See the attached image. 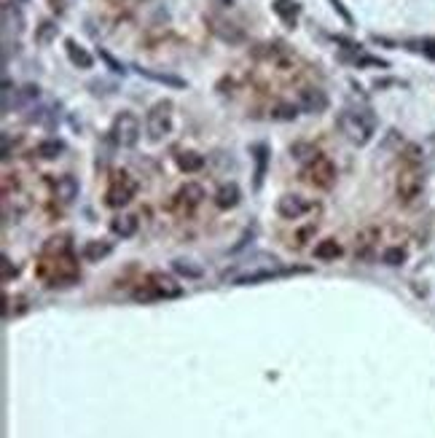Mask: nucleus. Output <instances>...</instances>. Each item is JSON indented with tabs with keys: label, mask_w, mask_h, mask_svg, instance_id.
Here are the masks:
<instances>
[{
	"label": "nucleus",
	"mask_w": 435,
	"mask_h": 438,
	"mask_svg": "<svg viewBox=\"0 0 435 438\" xmlns=\"http://www.w3.org/2000/svg\"><path fill=\"white\" fill-rule=\"evenodd\" d=\"M339 129L355 146H365L376 132V119L371 110H344L339 116Z\"/></svg>",
	"instance_id": "nucleus-1"
},
{
	"label": "nucleus",
	"mask_w": 435,
	"mask_h": 438,
	"mask_svg": "<svg viewBox=\"0 0 435 438\" xmlns=\"http://www.w3.org/2000/svg\"><path fill=\"white\" fill-rule=\"evenodd\" d=\"M172 103L169 100H159L156 105L148 110V116H145V135L148 140L153 143H159V140H164L169 132H172Z\"/></svg>",
	"instance_id": "nucleus-2"
},
{
	"label": "nucleus",
	"mask_w": 435,
	"mask_h": 438,
	"mask_svg": "<svg viewBox=\"0 0 435 438\" xmlns=\"http://www.w3.org/2000/svg\"><path fill=\"white\" fill-rule=\"evenodd\" d=\"M424 188V175H422L420 165H405L398 172V181H395V194L403 205H411L414 199L422 194Z\"/></svg>",
	"instance_id": "nucleus-3"
},
{
	"label": "nucleus",
	"mask_w": 435,
	"mask_h": 438,
	"mask_svg": "<svg viewBox=\"0 0 435 438\" xmlns=\"http://www.w3.org/2000/svg\"><path fill=\"white\" fill-rule=\"evenodd\" d=\"M137 194V181L126 172V169H121L116 172L113 178H110V186H108L105 191V202L108 207H124V205H129Z\"/></svg>",
	"instance_id": "nucleus-4"
},
{
	"label": "nucleus",
	"mask_w": 435,
	"mask_h": 438,
	"mask_svg": "<svg viewBox=\"0 0 435 438\" xmlns=\"http://www.w3.org/2000/svg\"><path fill=\"white\" fill-rule=\"evenodd\" d=\"M110 135H113L116 146H121V148H135L137 140H140V121H137L135 113L121 110L119 116L113 119Z\"/></svg>",
	"instance_id": "nucleus-5"
},
{
	"label": "nucleus",
	"mask_w": 435,
	"mask_h": 438,
	"mask_svg": "<svg viewBox=\"0 0 435 438\" xmlns=\"http://www.w3.org/2000/svg\"><path fill=\"white\" fill-rule=\"evenodd\" d=\"M304 181L309 183V186H315V188H330L333 183H336V165L330 162L328 156H315L306 169H304Z\"/></svg>",
	"instance_id": "nucleus-6"
},
{
	"label": "nucleus",
	"mask_w": 435,
	"mask_h": 438,
	"mask_svg": "<svg viewBox=\"0 0 435 438\" xmlns=\"http://www.w3.org/2000/svg\"><path fill=\"white\" fill-rule=\"evenodd\" d=\"M183 293V288L172 280V277H164V274H150L148 283H145V290L137 293V299H178Z\"/></svg>",
	"instance_id": "nucleus-7"
},
{
	"label": "nucleus",
	"mask_w": 435,
	"mask_h": 438,
	"mask_svg": "<svg viewBox=\"0 0 435 438\" xmlns=\"http://www.w3.org/2000/svg\"><path fill=\"white\" fill-rule=\"evenodd\" d=\"M202 199H204V188L199 183H186V186H181V191L175 194V199H172V207L188 215V212L202 205Z\"/></svg>",
	"instance_id": "nucleus-8"
},
{
	"label": "nucleus",
	"mask_w": 435,
	"mask_h": 438,
	"mask_svg": "<svg viewBox=\"0 0 435 438\" xmlns=\"http://www.w3.org/2000/svg\"><path fill=\"white\" fill-rule=\"evenodd\" d=\"M309 210H312V205L304 197H299V194H285V197H280V202H277V212L285 221H299L301 215H306Z\"/></svg>",
	"instance_id": "nucleus-9"
},
{
	"label": "nucleus",
	"mask_w": 435,
	"mask_h": 438,
	"mask_svg": "<svg viewBox=\"0 0 435 438\" xmlns=\"http://www.w3.org/2000/svg\"><path fill=\"white\" fill-rule=\"evenodd\" d=\"M299 108L304 113H323L325 108H328V94L323 89H315V86H309V89H301L299 91Z\"/></svg>",
	"instance_id": "nucleus-10"
},
{
	"label": "nucleus",
	"mask_w": 435,
	"mask_h": 438,
	"mask_svg": "<svg viewBox=\"0 0 435 438\" xmlns=\"http://www.w3.org/2000/svg\"><path fill=\"white\" fill-rule=\"evenodd\" d=\"M3 27H6V35L11 30H14L16 35L25 30V16L19 11V3H11V0L3 3Z\"/></svg>",
	"instance_id": "nucleus-11"
},
{
	"label": "nucleus",
	"mask_w": 435,
	"mask_h": 438,
	"mask_svg": "<svg viewBox=\"0 0 435 438\" xmlns=\"http://www.w3.org/2000/svg\"><path fill=\"white\" fill-rule=\"evenodd\" d=\"M51 186H54V197L60 199L62 205H70L78 197V181H75L73 175H60Z\"/></svg>",
	"instance_id": "nucleus-12"
},
{
	"label": "nucleus",
	"mask_w": 435,
	"mask_h": 438,
	"mask_svg": "<svg viewBox=\"0 0 435 438\" xmlns=\"http://www.w3.org/2000/svg\"><path fill=\"white\" fill-rule=\"evenodd\" d=\"M240 186L237 183H223L221 188H218V194H215V205L221 207V210H231V207H237L240 205Z\"/></svg>",
	"instance_id": "nucleus-13"
},
{
	"label": "nucleus",
	"mask_w": 435,
	"mask_h": 438,
	"mask_svg": "<svg viewBox=\"0 0 435 438\" xmlns=\"http://www.w3.org/2000/svg\"><path fill=\"white\" fill-rule=\"evenodd\" d=\"M65 51H67L70 62H73V65H78V67H84V70H89L91 65H94V60H91L89 51H86L84 46L75 44L73 38H67V41H65Z\"/></svg>",
	"instance_id": "nucleus-14"
},
{
	"label": "nucleus",
	"mask_w": 435,
	"mask_h": 438,
	"mask_svg": "<svg viewBox=\"0 0 435 438\" xmlns=\"http://www.w3.org/2000/svg\"><path fill=\"white\" fill-rule=\"evenodd\" d=\"M135 70L140 76L156 81V84H167V86H175V89H183V86H186V78L172 76V73H156V70H148V67H135Z\"/></svg>",
	"instance_id": "nucleus-15"
},
{
	"label": "nucleus",
	"mask_w": 435,
	"mask_h": 438,
	"mask_svg": "<svg viewBox=\"0 0 435 438\" xmlns=\"http://www.w3.org/2000/svg\"><path fill=\"white\" fill-rule=\"evenodd\" d=\"M274 14L280 16L285 25H296V16H299V3L296 0H274Z\"/></svg>",
	"instance_id": "nucleus-16"
},
{
	"label": "nucleus",
	"mask_w": 435,
	"mask_h": 438,
	"mask_svg": "<svg viewBox=\"0 0 435 438\" xmlns=\"http://www.w3.org/2000/svg\"><path fill=\"white\" fill-rule=\"evenodd\" d=\"M342 256V245L336 240H323L315 245V258L317 261H336Z\"/></svg>",
	"instance_id": "nucleus-17"
},
{
	"label": "nucleus",
	"mask_w": 435,
	"mask_h": 438,
	"mask_svg": "<svg viewBox=\"0 0 435 438\" xmlns=\"http://www.w3.org/2000/svg\"><path fill=\"white\" fill-rule=\"evenodd\" d=\"M212 25V32H218L223 41L228 44H240L242 41V30H234V25L231 22H223V19H210Z\"/></svg>",
	"instance_id": "nucleus-18"
},
{
	"label": "nucleus",
	"mask_w": 435,
	"mask_h": 438,
	"mask_svg": "<svg viewBox=\"0 0 435 438\" xmlns=\"http://www.w3.org/2000/svg\"><path fill=\"white\" fill-rule=\"evenodd\" d=\"M62 151H65V143H62V140H57V137L41 140V143H38V148H35V153H38L41 159H57Z\"/></svg>",
	"instance_id": "nucleus-19"
},
{
	"label": "nucleus",
	"mask_w": 435,
	"mask_h": 438,
	"mask_svg": "<svg viewBox=\"0 0 435 438\" xmlns=\"http://www.w3.org/2000/svg\"><path fill=\"white\" fill-rule=\"evenodd\" d=\"M178 167L183 172H199L204 167V156H199L196 151H181L178 153Z\"/></svg>",
	"instance_id": "nucleus-20"
},
{
	"label": "nucleus",
	"mask_w": 435,
	"mask_h": 438,
	"mask_svg": "<svg viewBox=\"0 0 435 438\" xmlns=\"http://www.w3.org/2000/svg\"><path fill=\"white\" fill-rule=\"evenodd\" d=\"M110 228L119 234V237H135L137 231V218L135 215H121V218H113Z\"/></svg>",
	"instance_id": "nucleus-21"
},
{
	"label": "nucleus",
	"mask_w": 435,
	"mask_h": 438,
	"mask_svg": "<svg viewBox=\"0 0 435 438\" xmlns=\"http://www.w3.org/2000/svg\"><path fill=\"white\" fill-rule=\"evenodd\" d=\"M266 162H269V151H266V146H255V188H261L264 172H266Z\"/></svg>",
	"instance_id": "nucleus-22"
},
{
	"label": "nucleus",
	"mask_w": 435,
	"mask_h": 438,
	"mask_svg": "<svg viewBox=\"0 0 435 438\" xmlns=\"http://www.w3.org/2000/svg\"><path fill=\"white\" fill-rule=\"evenodd\" d=\"M110 250H113V247H110V242H103V240L89 242V245H86V250H84V258H86V261H97V258H105Z\"/></svg>",
	"instance_id": "nucleus-23"
},
{
	"label": "nucleus",
	"mask_w": 435,
	"mask_h": 438,
	"mask_svg": "<svg viewBox=\"0 0 435 438\" xmlns=\"http://www.w3.org/2000/svg\"><path fill=\"white\" fill-rule=\"evenodd\" d=\"M382 261H384L387 266H401L405 261V250L403 247H387V250L382 253Z\"/></svg>",
	"instance_id": "nucleus-24"
},
{
	"label": "nucleus",
	"mask_w": 435,
	"mask_h": 438,
	"mask_svg": "<svg viewBox=\"0 0 435 438\" xmlns=\"http://www.w3.org/2000/svg\"><path fill=\"white\" fill-rule=\"evenodd\" d=\"M299 105H277L271 110V119H280V121H293L299 116Z\"/></svg>",
	"instance_id": "nucleus-25"
},
{
	"label": "nucleus",
	"mask_w": 435,
	"mask_h": 438,
	"mask_svg": "<svg viewBox=\"0 0 435 438\" xmlns=\"http://www.w3.org/2000/svg\"><path fill=\"white\" fill-rule=\"evenodd\" d=\"M54 35H57V25H54V22H44L38 35H35V41H38V44H48Z\"/></svg>",
	"instance_id": "nucleus-26"
},
{
	"label": "nucleus",
	"mask_w": 435,
	"mask_h": 438,
	"mask_svg": "<svg viewBox=\"0 0 435 438\" xmlns=\"http://www.w3.org/2000/svg\"><path fill=\"white\" fill-rule=\"evenodd\" d=\"M376 237H379V231H376V228H365V231H363L361 242H358V253H361V256L368 250V247H371V245H374Z\"/></svg>",
	"instance_id": "nucleus-27"
},
{
	"label": "nucleus",
	"mask_w": 435,
	"mask_h": 438,
	"mask_svg": "<svg viewBox=\"0 0 435 438\" xmlns=\"http://www.w3.org/2000/svg\"><path fill=\"white\" fill-rule=\"evenodd\" d=\"M100 57H103V62H105L108 67L113 70V73H121V76L126 73V70H124V65H121V62H116V60H113V57H110V54H108V51H105V49H100Z\"/></svg>",
	"instance_id": "nucleus-28"
},
{
	"label": "nucleus",
	"mask_w": 435,
	"mask_h": 438,
	"mask_svg": "<svg viewBox=\"0 0 435 438\" xmlns=\"http://www.w3.org/2000/svg\"><path fill=\"white\" fill-rule=\"evenodd\" d=\"M414 46H417V51H422L424 57L435 60V41H433V38H427V41H420V44H414Z\"/></svg>",
	"instance_id": "nucleus-29"
},
{
	"label": "nucleus",
	"mask_w": 435,
	"mask_h": 438,
	"mask_svg": "<svg viewBox=\"0 0 435 438\" xmlns=\"http://www.w3.org/2000/svg\"><path fill=\"white\" fill-rule=\"evenodd\" d=\"M16 274H19V269H16L14 264H11V258H3V280L8 283V280H11V277H16Z\"/></svg>",
	"instance_id": "nucleus-30"
},
{
	"label": "nucleus",
	"mask_w": 435,
	"mask_h": 438,
	"mask_svg": "<svg viewBox=\"0 0 435 438\" xmlns=\"http://www.w3.org/2000/svg\"><path fill=\"white\" fill-rule=\"evenodd\" d=\"M175 269L178 272H183V274H188V277H199V269H191V266H186V261H175Z\"/></svg>",
	"instance_id": "nucleus-31"
},
{
	"label": "nucleus",
	"mask_w": 435,
	"mask_h": 438,
	"mask_svg": "<svg viewBox=\"0 0 435 438\" xmlns=\"http://www.w3.org/2000/svg\"><path fill=\"white\" fill-rule=\"evenodd\" d=\"M48 3H51L54 11H65V6H67V0H48Z\"/></svg>",
	"instance_id": "nucleus-32"
},
{
	"label": "nucleus",
	"mask_w": 435,
	"mask_h": 438,
	"mask_svg": "<svg viewBox=\"0 0 435 438\" xmlns=\"http://www.w3.org/2000/svg\"><path fill=\"white\" fill-rule=\"evenodd\" d=\"M16 3H27V0H16Z\"/></svg>",
	"instance_id": "nucleus-33"
}]
</instances>
